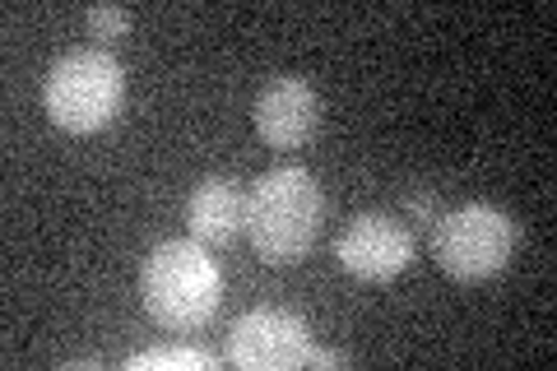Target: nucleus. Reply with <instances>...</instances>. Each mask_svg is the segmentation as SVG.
Wrapping results in <instances>:
<instances>
[{"label": "nucleus", "mask_w": 557, "mask_h": 371, "mask_svg": "<svg viewBox=\"0 0 557 371\" xmlns=\"http://www.w3.org/2000/svg\"><path fill=\"white\" fill-rule=\"evenodd\" d=\"M325 219V196L307 168H274L247 190V233L251 251L265 264H293L317 246Z\"/></svg>", "instance_id": "1"}, {"label": "nucleus", "mask_w": 557, "mask_h": 371, "mask_svg": "<svg viewBox=\"0 0 557 371\" xmlns=\"http://www.w3.org/2000/svg\"><path fill=\"white\" fill-rule=\"evenodd\" d=\"M139 302L163 330L190 334L214 321L223 302V274L196 237L159 242L139 264Z\"/></svg>", "instance_id": "2"}, {"label": "nucleus", "mask_w": 557, "mask_h": 371, "mask_svg": "<svg viewBox=\"0 0 557 371\" xmlns=\"http://www.w3.org/2000/svg\"><path fill=\"white\" fill-rule=\"evenodd\" d=\"M121 98H126L121 61L98 47L65 51V57L47 70V88H42L47 116L70 135L102 131L121 112Z\"/></svg>", "instance_id": "3"}, {"label": "nucleus", "mask_w": 557, "mask_h": 371, "mask_svg": "<svg viewBox=\"0 0 557 371\" xmlns=\"http://www.w3.org/2000/svg\"><path fill=\"white\" fill-rule=\"evenodd\" d=\"M516 256V223L497 205H460L432 223V260L460 284H479L507 270Z\"/></svg>", "instance_id": "4"}, {"label": "nucleus", "mask_w": 557, "mask_h": 371, "mask_svg": "<svg viewBox=\"0 0 557 371\" xmlns=\"http://www.w3.org/2000/svg\"><path fill=\"white\" fill-rule=\"evenodd\" d=\"M335 260L362 284H391L409 270L413 233L395 214H358L335 242Z\"/></svg>", "instance_id": "5"}, {"label": "nucleus", "mask_w": 557, "mask_h": 371, "mask_svg": "<svg viewBox=\"0 0 557 371\" xmlns=\"http://www.w3.org/2000/svg\"><path fill=\"white\" fill-rule=\"evenodd\" d=\"M307 325L284 307H256L228 330V362L242 371H288L307 362Z\"/></svg>", "instance_id": "6"}, {"label": "nucleus", "mask_w": 557, "mask_h": 371, "mask_svg": "<svg viewBox=\"0 0 557 371\" xmlns=\"http://www.w3.org/2000/svg\"><path fill=\"white\" fill-rule=\"evenodd\" d=\"M251 121L270 149H302L321 131V94L298 75H274L256 94Z\"/></svg>", "instance_id": "7"}, {"label": "nucleus", "mask_w": 557, "mask_h": 371, "mask_svg": "<svg viewBox=\"0 0 557 371\" xmlns=\"http://www.w3.org/2000/svg\"><path fill=\"white\" fill-rule=\"evenodd\" d=\"M247 223V190L228 176H205L186 200V227L200 246H228Z\"/></svg>", "instance_id": "8"}, {"label": "nucleus", "mask_w": 557, "mask_h": 371, "mask_svg": "<svg viewBox=\"0 0 557 371\" xmlns=\"http://www.w3.org/2000/svg\"><path fill=\"white\" fill-rule=\"evenodd\" d=\"M131 371H149V367H190V371H214L219 358L209 348H145L126 362Z\"/></svg>", "instance_id": "9"}, {"label": "nucleus", "mask_w": 557, "mask_h": 371, "mask_svg": "<svg viewBox=\"0 0 557 371\" xmlns=\"http://www.w3.org/2000/svg\"><path fill=\"white\" fill-rule=\"evenodd\" d=\"M89 28H94V38H121V33L131 28V10H121V5H94L89 10Z\"/></svg>", "instance_id": "10"}, {"label": "nucleus", "mask_w": 557, "mask_h": 371, "mask_svg": "<svg viewBox=\"0 0 557 371\" xmlns=\"http://www.w3.org/2000/svg\"><path fill=\"white\" fill-rule=\"evenodd\" d=\"M405 223H418V227H432L437 223L442 214H437V196H432V190H413V196L405 200Z\"/></svg>", "instance_id": "11"}, {"label": "nucleus", "mask_w": 557, "mask_h": 371, "mask_svg": "<svg viewBox=\"0 0 557 371\" xmlns=\"http://www.w3.org/2000/svg\"><path fill=\"white\" fill-rule=\"evenodd\" d=\"M307 362L311 367H339L344 353H330V348H307Z\"/></svg>", "instance_id": "12"}]
</instances>
